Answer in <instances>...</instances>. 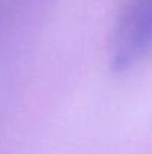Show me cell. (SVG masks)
Returning <instances> with one entry per match:
<instances>
[{
	"instance_id": "6da1fadb",
	"label": "cell",
	"mask_w": 152,
	"mask_h": 154,
	"mask_svg": "<svg viewBox=\"0 0 152 154\" xmlns=\"http://www.w3.org/2000/svg\"><path fill=\"white\" fill-rule=\"evenodd\" d=\"M152 51V0H128L116 20L112 69L122 72Z\"/></svg>"
}]
</instances>
